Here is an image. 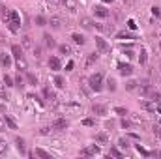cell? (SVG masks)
<instances>
[{
  "label": "cell",
  "instance_id": "obj_1",
  "mask_svg": "<svg viewBox=\"0 0 161 159\" xmlns=\"http://www.w3.org/2000/svg\"><path fill=\"white\" fill-rule=\"evenodd\" d=\"M4 23L8 25V28H9L11 32H17V30L21 28V17H19V13H17L15 9H9V11L4 15Z\"/></svg>",
  "mask_w": 161,
  "mask_h": 159
},
{
  "label": "cell",
  "instance_id": "obj_2",
  "mask_svg": "<svg viewBox=\"0 0 161 159\" xmlns=\"http://www.w3.org/2000/svg\"><path fill=\"white\" fill-rule=\"evenodd\" d=\"M103 73H94L90 79H88V84H90V88L94 90V92H101V88H103Z\"/></svg>",
  "mask_w": 161,
  "mask_h": 159
},
{
  "label": "cell",
  "instance_id": "obj_3",
  "mask_svg": "<svg viewBox=\"0 0 161 159\" xmlns=\"http://www.w3.org/2000/svg\"><path fill=\"white\" fill-rule=\"evenodd\" d=\"M60 111H64L66 114H79L82 109L79 103H64V105H60Z\"/></svg>",
  "mask_w": 161,
  "mask_h": 159
},
{
  "label": "cell",
  "instance_id": "obj_4",
  "mask_svg": "<svg viewBox=\"0 0 161 159\" xmlns=\"http://www.w3.org/2000/svg\"><path fill=\"white\" fill-rule=\"evenodd\" d=\"M99 154H101V150H99V146H96V144H92V146L80 150V156H99Z\"/></svg>",
  "mask_w": 161,
  "mask_h": 159
},
{
  "label": "cell",
  "instance_id": "obj_5",
  "mask_svg": "<svg viewBox=\"0 0 161 159\" xmlns=\"http://www.w3.org/2000/svg\"><path fill=\"white\" fill-rule=\"evenodd\" d=\"M68 125H69V122L66 118H56L53 122V129H58V131H64V129H68Z\"/></svg>",
  "mask_w": 161,
  "mask_h": 159
},
{
  "label": "cell",
  "instance_id": "obj_6",
  "mask_svg": "<svg viewBox=\"0 0 161 159\" xmlns=\"http://www.w3.org/2000/svg\"><path fill=\"white\" fill-rule=\"evenodd\" d=\"M96 45H97V49H99L101 52H109V51H111V45L103 40V38H96Z\"/></svg>",
  "mask_w": 161,
  "mask_h": 159
},
{
  "label": "cell",
  "instance_id": "obj_7",
  "mask_svg": "<svg viewBox=\"0 0 161 159\" xmlns=\"http://www.w3.org/2000/svg\"><path fill=\"white\" fill-rule=\"evenodd\" d=\"M47 64H49V68H51L53 71H58V69L62 68V64H60V58H58V56H51Z\"/></svg>",
  "mask_w": 161,
  "mask_h": 159
},
{
  "label": "cell",
  "instance_id": "obj_8",
  "mask_svg": "<svg viewBox=\"0 0 161 159\" xmlns=\"http://www.w3.org/2000/svg\"><path fill=\"white\" fill-rule=\"evenodd\" d=\"M118 69H120V75H122V77H129V75L133 73L131 64H118Z\"/></svg>",
  "mask_w": 161,
  "mask_h": 159
},
{
  "label": "cell",
  "instance_id": "obj_9",
  "mask_svg": "<svg viewBox=\"0 0 161 159\" xmlns=\"http://www.w3.org/2000/svg\"><path fill=\"white\" fill-rule=\"evenodd\" d=\"M62 6H64L69 13H75V11H77V0H62Z\"/></svg>",
  "mask_w": 161,
  "mask_h": 159
},
{
  "label": "cell",
  "instance_id": "obj_10",
  "mask_svg": "<svg viewBox=\"0 0 161 159\" xmlns=\"http://www.w3.org/2000/svg\"><path fill=\"white\" fill-rule=\"evenodd\" d=\"M80 26H82L84 30H92V28H96V23H94L92 19H88V17H82V19H80Z\"/></svg>",
  "mask_w": 161,
  "mask_h": 159
},
{
  "label": "cell",
  "instance_id": "obj_11",
  "mask_svg": "<svg viewBox=\"0 0 161 159\" xmlns=\"http://www.w3.org/2000/svg\"><path fill=\"white\" fill-rule=\"evenodd\" d=\"M43 96H45V99H49L54 107L58 105V103H56V99H58V97L54 96V92H51V88H45V90H43Z\"/></svg>",
  "mask_w": 161,
  "mask_h": 159
},
{
  "label": "cell",
  "instance_id": "obj_12",
  "mask_svg": "<svg viewBox=\"0 0 161 159\" xmlns=\"http://www.w3.org/2000/svg\"><path fill=\"white\" fill-rule=\"evenodd\" d=\"M94 13H96V17H101V19L109 17V11H107L103 6H96V8H94Z\"/></svg>",
  "mask_w": 161,
  "mask_h": 159
},
{
  "label": "cell",
  "instance_id": "obj_13",
  "mask_svg": "<svg viewBox=\"0 0 161 159\" xmlns=\"http://www.w3.org/2000/svg\"><path fill=\"white\" fill-rule=\"evenodd\" d=\"M92 112L99 114V116H105L107 114V107L105 105H92Z\"/></svg>",
  "mask_w": 161,
  "mask_h": 159
},
{
  "label": "cell",
  "instance_id": "obj_14",
  "mask_svg": "<svg viewBox=\"0 0 161 159\" xmlns=\"http://www.w3.org/2000/svg\"><path fill=\"white\" fill-rule=\"evenodd\" d=\"M49 25H51L54 30H58V28H62V19H60V17H51V19H49Z\"/></svg>",
  "mask_w": 161,
  "mask_h": 159
},
{
  "label": "cell",
  "instance_id": "obj_15",
  "mask_svg": "<svg viewBox=\"0 0 161 159\" xmlns=\"http://www.w3.org/2000/svg\"><path fill=\"white\" fill-rule=\"evenodd\" d=\"M0 64H2L4 68L11 66V56H9V54H6V52H2V54H0Z\"/></svg>",
  "mask_w": 161,
  "mask_h": 159
},
{
  "label": "cell",
  "instance_id": "obj_16",
  "mask_svg": "<svg viewBox=\"0 0 161 159\" xmlns=\"http://www.w3.org/2000/svg\"><path fill=\"white\" fill-rule=\"evenodd\" d=\"M141 105H142V109H146V111H150V112H154V111L158 109V105H156V101H142Z\"/></svg>",
  "mask_w": 161,
  "mask_h": 159
},
{
  "label": "cell",
  "instance_id": "obj_17",
  "mask_svg": "<svg viewBox=\"0 0 161 159\" xmlns=\"http://www.w3.org/2000/svg\"><path fill=\"white\" fill-rule=\"evenodd\" d=\"M43 40H45V45H47V47H51V49L56 47V41H54V38H53L51 34H43Z\"/></svg>",
  "mask_w": 161,
  "mask_h": 159
},
{
  "label": "cell",
  "instance_id": "obj_18",
  "mask_svg": "<svg viewBox=\"0 0 161 159\" xmlns=\"http://www.w3.org/2000/svg\"><path fill=\"white\" fill-rule=\"evenodd\" d=\"M11 52H13V56H15V60H19V58H23V47H19V45H13V47H11Z\"/></svg>",
  "mask_w": 161,
  "mask_h": 159
},
{
  "label": "cell",
  "instance_id": "obj_19",
  "mask_svg": "<svg viewBox=\"0 0 161 159\" xmlns=\"http://www.w3.org/2000/svg\"><path fill=\"white\" fill-rule=\"evenodd\" d=\"M15 146H17V150H19L21 154H26V146H25V140H23V139L17 137V139H15Z\"/></svg>",
  "mask_w": 161,
  "mask_h": 159
},
{
  "label": "cell",
  "instance_id": "obj_20",
  "mask_svg": "<svg viewBox=\"0 0 161 159\" xmlns=\"http://www.w3.org/2000/svg\"><path fill=\"white\" fill-rule=\"evenodd\" d=\"M71 40H73V43H77V45H84L86 43V40H84V36H80V34H71Z\"/></svg>",
  "mask_w": 161,
  "mask_h": 159
},
{
  "label": "cell",
  "instance_id": "obj_21",
  "mask_svg": "<svg viewBox=\"0 0 161 159\" xmlns=\"http://www.w3.org/2000/svg\"><path fill=\"white\" fill-rule=\"evenodd\" d=\"M4 120H6V125H8L9 129H13V131L17 129V122L11 118V116H4Z\"/></svg>",
  "mask_w": 161,
  "mask_h": 159
},
{
  "label": "cell",
  "instance_id": "obj_22",
  "mask_svg": "<svg viewBox=\"0 0 161 159\" xmlns=\"http://www.w3.org/2000/svg\"><path fill=\"white\" fill-rule=\"evenodd\" d=\"M96 142H99V144H107V142H109V137H107L105 133H97V135H96Z\"/></svg>",
  "mask_w": 161,
  "mask_h": 159
},
{
  "label": "cell",
  "instance_id": "obj_23",
  "mask_svg": "<svg viewBox=\"0 0 161 159\" xmlns=\"http://www.w3.org/2000/svg\"><path fill=\"white\" fill-rule=\"evenodd\" d=\"M34 156L43 157V159H51V154H49V152H45L43 148H36V154H34Z\"/></svg>",
  "mask_w": 161,
  "mask_h": 159
},
{
  "label": "cell",
  "instance_id": "obj_24",
  "mask_svg": "<svg viewBox=\"0 0 161 159\" xmlns=\"http://www.w3.org/2000/svg\"><path fill=\"white\" fill-rule=\"evenodd\" d=\"M116 38H118V40H124V38H125V40H135V36L129 34V32H125V30H124V32H118Z\"/></svg>",
  "mask_w": 161,
  "mask_h": 159
},
{
  "label": "cell",
  "instance_id": "obj_25",
  "mask_svg": "<svg viewBox=\"0 0 161 159\" xmlns=\"http://www.w3.org/2000/svg\"><path fill=\"white\" fill-rule=\"evenodd\" d=\"M97 60H99V54H97V52H92V54L88 56V60H86V66H92V64L97 62Z\"/></svg>",
  "mask_w": 161,
  "mask_h": 159
},
{
  "label": "cell",
  "instance_id": "obj_26",
  "mask_svg": "<svg viewBox=\"0 0 161 159\" xmlns=\"http://www.w3.org/2000/svg\"><path fill=\"white\" fill-rule=\"evenodd\" d=\"M137 152H139L141 156H144V157H150V156H152V152H150V150H146V148H142L141 144H137Z\"/></svg>",
  "mask_w": 161,
  "mask_h": 159
},
{
  "label": "cell",
  "instance_id": "obj_27",
  "mask_svg": "<svg viewBox=\"0 0 161 159\" xmlns=\"http://www.w3.org/2000/svg\"><path fill=\"white\" fill-rule=\"evenodd\" d=\"M54 84H56V88H64V86H66V80H64V77L56 75V77H54Z\"/></svg>",
  "mask_w": 161,
  "mask_h": 159
},
{
  "label": "cell",
  "instance_id": "obj_28",
  "mask_svg": "<svg viewBox=\"0 0 161 159\" xmlns=\"http://www.w3.org/2000/svg\"><path fill=\"white\" fill-rule=\"evenodd\" d=\"M21 43H23V47H25V49L32 47V40H30L28 36H23V38H21Z\"/></svg>",
  "mask_w": 161,
  "mask_h": 159
},
{
  "label": "cell",
  "instance_id": "obj_29",
  "mask_svg": "<svg viewBox=\"0 0 161 159\" xmlns=\"http://www.w3.org/2000/svg\"><path fill=\"white\" fill-rule=\"evenodd\" d=\"M58 51H60L62 54H71V47H69V45H60Z\"/></svg>",
  "mask_w": 161,
  "mask_h": 159
},
{
  "label": "cell",
  "instance_id": "obj_30",
  "mask_svg": "<svg viewBox=\"0 0 161 159\" xmlns=\"http://www.w3.org/2000/svg\"><path fill=\"white\" fill-rule=\"evenodd\" d=\"M26 66H28V64H26V60H25V56L17 60V68H19L21 71H23V69H26Z\"/></svg>",
  "mask_w": 161,
  "mask_h": 159
},
{
  "label": "cell",
  "instance_id": "obj_31",
  "mask_svg": "<svg viewBox=\"0 0 161 159\" xmlns=\"http://www.w3.org/2000/svg\"><path fill=\"white\" fill-rule=\"evenodd\" d=\"M137 84H139L137 80H127V82H125V90H129V92H131V90H135V88H137Z\"/></svg>",
  "mask_w": 161,
  "mask_h": 159
},
{
  "label": "cell",
  "instance_id": "obj_32",
  "mask_svg": "<svg viewBox=\"0 0 161 159\" xmlns=\"http://www.w3.org/2000/svg\"><path fill=\"white\" fill-rule=\"evenodd\" d=\"M4 84L6 86H15V79L9 77V75H4Z\"/></svg>",
  "mask_w": 161,
  "mask_h": 159
},
{
  "label": "cell",
  "instance_id": "obj_33",
  "mask_svg": "<svg viewBox=\"0 0 161 159\" xmlns=\"http://www.w3.org/2000/svg\"><path fill=\"white\" fill-rule=\"evenodd\" d=\"M109 157H122V152L118 148H111V152H109Z\"/></svg>",
  "mask_w": 161,
  "mask_h": 159
},
{
  "label": "cell",
  "instance_id": "obj_34",
  "mask_svg": "<svg viewBox=\"0 0 161 159\" xmlns=\"http://www.w3.org/2000/svg\"><path fill=\"white\" fill-rule=\"evenodd\" d=\"M15 86H17V88H25V79H23L21 75L15 77Z\"/></svg>",
  "mask_w": 161,
  "mask_h": 159
},
{
  "label": "cell",
  "instance_id": "obj_35",
  "mask_svg": "<svg viewBox=\"0 0 161 159\" xmlns=\"http://www.w3.org/2000/svg\"><path fill=\"white\" fill-rule=\"evenodd\" d=\"M26 79H28V82H30V84H34V86L38 84V77H36L34 73H28V75H26Z\"/></svg>",
  "mask_w": 161,
  "mask_h": 159
},
{
  "label": "cell",
  "instance_id": "obj_36",
  "mask_svg": "<svg viewBox=\"0 0 161 159\" xmlns=\"http://www.w3.org/2000/svg\"><path fill=\"white\" fill-rule=\"evenodd\" d=\"M0 99H8V92H6V84H0Z\"/></svg>",
  "mask_w": 161,
  "mask_h": 159
},
{
  "label": "cell",
  "instance_id": "obj_37",
  "mask_svg": "<svg viewBox=\"0 0 161 159\" xmlns=\"http://www.w3.org/2000/svg\"><path fill=\"white\" fill-rule=\"evenodd\" d=\"M8 152V144H6V140L0 137V154H6Z\"/></svg>",
  "mask_w": 161,
  "mask_h": 159
},
{
  "label": "cell",
  "instance_id": "obj_38",
  "mask_svg": "<svg viewBox=\"0 0 161 159\" xmlns=\"http://www.w3.org/2000/svg\"><path fill=\"white\" fill-rule=\"evenodd\" d=\"M107 86H109V90H111V92H114V90H116V80L109 79V80H107Z\"/></svg>",
  "mask_w": 161,
  "mask_h": 159
},
{
  "label": "cell",
  "instance_id": "obj_39",
  "mask_svg": "<svg viewBox=\"0 0 161 159\" xmlns=\"http://www.w3.org/2000/svg\"><path fill=\"white\" fill-rule=\"evenodd\" d=\"M45 23H47V19H45V17H41V15L36 17V25H38V26H45Z\"/></svg>",
  "mask_w": 161,
  "mask_h": 159
},
{
  "label": "cell",
  "instance_id": "obj_40",
  "mask_svg": "<svg viewBox=\"0 0 161 159\" xmlns=\"http://www.w3.org/2000/svg\"><path fill=\"white\" fill-rule=\"evenodd\" d=\"M114 112L120 114V116H125V114H127V111H125L124 107H114Z\"/></svg>",
  "mask_w": 161,
  "mask_h": 159
},
{
  "label": "cell",
  "instance_id": "obj_41",
  "mask_svg": "<svg viewBox=\"0 0 161 159\" xmlns=\"http://www.w3.org/2000/svg\"><path fill=\"white\" fill-rule=\"evenodd\" d=\"M139 62H141V64H146V51H144V49L141 51V56H139Z\"/></svg>",
  "mask_w": 161,
  "mask_h": 159
},
{
  "label": "cell",
  "instance_id": "obj_42",
  "mask_svg": "<svg viewBox=\"0 0 161 159\" xmlns=\"http://www.w3.org/2000/svg\"><path fill=\"white\" fill-rule=\"evenodd\" d=\"M152 15L159 19V17H161V9H159V8H156V6H154V8H152Z\"/></svg>",
  "mask_w": 161,
  "mask_h": 159
},
{
  "label": "cell",
  "instance_id": "obj_43",
  "mask_svg": "<svg viewBox=\"0 0 161 159\" xmlns=\"http://www.w3.org/2000/svg\"><path fill=\"white\" fill-rule=\"evenodd\" d=\"M118 146L127 150V148H129V142H127V140H124V139H120V140H118Z\"/></svg>",
  "mask_w": 161,
  "mask_h": 159
},
{
  "label": "cell",
  "instance_id": "obj_44",
  "mask_svg": "<svg viewBox=\"0 0 161 159\" xmlns=\"http://www.w3.org/2000/svg\"><path fill=\"white\" fill-rule=\"evenodd\" d=\"M120 125H122V127H124V129H127V127H129L131 123H129V120H125V118H124V120H122V122H120Z\"/></svg>",
  "mask_w": 161,
  "mask_h": 159
},
{
  "label": "cell",
  "instance_id": "obj_45",
  "mask_svg": "<svg viewBox=\"0 0 161 159\" xmlns=\"http://www.w3.org/2000/svg\"><path fill=\"white\" fill-rule=\"evenodd\" d=\"M127 26H129L131 30H135V28H137V25H135V21H133V19H129V21H127Z\"/></svg>",
  "mask_w": 161,
  "mask_h": 159
},
{
  "label": "cell",
  "instance_id": "obj_46",
  "mask_svg": "<svg viewBox=\"0 0 161 159\" xmlns=\"http://www.w3.org/2000/svg\"><path fill=\"white\" fill-rule=\"evenodd\" d=\"M40 133H41V135H51V133H53V129H49V127H43Z\"/></svg>",
  "mask_w": 161,
  "mask_h": 159
},
{
  "label": "cell",
  "instance_id": "obj_47",
  "mask_svg": "<svg viewBox=\"0 0 161 159\" xmlns=\"http://www.w3.org/2000/svg\"><path fill=\"white\" fill-rule=\"evenodd\" d=\"M82 123H84V125H94L96 122H94V120H90V118H86V120H82Z\"/></svg>",
  "mask_w": 161,
  "mask_h": 159
},
{
  "label": "cell",
  "instance_id": "obj_48",
  "mask_svg": "<svg viewBox=\"0 0 161 159\" xmlns=\"http://www.w3.org/2000/svg\"><path fill=\"white\" fill-rule=\"evenodd\" d=\"M4 129H6V120L0 116V131H4Z\"/></svg>",
  "mask_w": 161,
  "mask_h": 159
},
{
  "label": "cell",
  "instance_id": "obj_49",
  "mask_svg": "<svg viewBox=\"0 0 161 159\" xmlns=\"http://www.w3.org/2000/svg\"><path fill=\"white\" fill-rule=\"evenodd\" d=\"M34 56H36V58H40V56H41V49H40V47H36V49H34Z\"/></svg>",
  "mask_w": 161,
  "mask_h": 159
},
{
  "label": "cell",
  "instance_id": "obj_50",
  "mask_svg": "<svg viewBox=\"0 0 161 159\" xmlns=\"http://www.w3.org/2000/svg\"><path fill=\"white\" fill-rule=\"evenodd\" d=\"M71 68H73V62H69V64L66 66V71H71Z\"/></svg>",
  "mask_w": 161,
  "mask_h": 159
},
{
  "label": "cell",
  "instance_id": "obj_51",
  "mask_svg": "<svg viewBox=\"0 0 161 159\" xmlns=\"http://www.w3.org/2000/svg\"><path fill=\"white\" fill-rule=\"evenodd\" d=\"M103 2H105V4H111V2H113V0H103Z\"/></svg>",
  "mask_w": 161,
  "mask_h": 159
},
{
  "label": "cell",
  "instance_id": "obj_52",
  "mask_svg": "<svg viewBox=\"0 0 161 159\" xmlns=\"http://www.w3.org/2000/svg\"><path fill=\"white\" fill-rule=\"evenodd\" d=\"M159 49H161V41H159Z\"/></svg>",
  "mask_w": 161,
  "mask_h": 159
},
{
  "label": "cell",
  "instance_id": "obj_53",
  "mask_svg": "<svg viewBox=\"0 0 161 159\" xmlns=\"http://www.w3.org/2000/svg\"><path fill=\"white\" fill-rule=\"evenodd\" d=\"M53 2H56V0H53Z\"/></svg>",
  "mask_w": 161,
  "mask_h": 159
}]
</instances>
